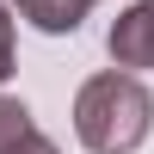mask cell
<instances>
[{
    "label": "cell",
    "instance_id": "obj_1",
    "mask_svg": "<svg viewBox=\"0 0 154 154\" xmlns=\"http://www.w3.org/2000/svg\"><path fill=\"white\" fill-rule=\"evenodd\" d=\"M154 130V99L136 74L105 68L74 93V136L93 154H136Z\"/></svg>",
    "mask_w": 154,
    "mask_h": 154
},
{
    "label": "cell",
    "instance_id": "obj_2",
    "mask_svg": "<svg viewBox=\"0 0 154 154\" xmlns=\"http://www.w3.org/2000/svg\"><path fill=\"white\" fill-rule=\"evenodd\" d=\"M111 62H117L123 74L136 68H154V0H136V6H123L117 19H111Z\"/></svg>",
    "mask_w": 154,
    "mask_h": 154
},
{
    "label": "cell",
    "instance_id": "obj_3",
    "mask_svg": "<svg viewBox=\"0 0 154 154\" xmlns=\"http://www.w3.org/2000/svg\"><path fill=\"white\" fill-rule=\"evenodd\" d=\"M12 6H19V19L37 25V31H49V37H74L93 0H12Z\"/></svg>",
    "mask_w": 154,
    "mask_h": 154
},
{
    "label": "cell",
    "instance_id": "obj_4",
    "mask_svg": "<svg viewBox=\"0 0 154 154\" xmlns=\"http://www.w3.org/2000/svg\"><path fill=\"white\" fill-rule=\"evenodd\" d=\"M31 130H37V123H31V111H25V99H6V93H0V154H12Z\"/></svg>",
    "mask_w": 154,
    "mask_h": 154
},
{
    "label": "cell",
    "instance_id": "obj_5",
    "mask_svg": "<svg viewBox=\"0 0 154 154\" xmlns=\"http://www.w3.org/2000/svg\"><path fill=\"white\" fill-rule=\"evenodd\" d=\"M12 74V6L0 0V80Z\"/></svg>",
    "mask_w": 154,
    "mask_h": 154
},
{
    "label": "cell",
    "instance_id": "obj_6",
    "mask_svg": "<svg viewBox=\"0 0 154 154\" xmlns=\"http://www.w3.org/2000/svg\"><path fill=\"white\" fill-rule=\"evenodd\" d=\"M12 154H62V148H56V142H49V136H37V130H31V136H25V142H19V148H12Z\"/></svg>",
    "mask_w": 154,
    "mask_h": 154
}]
</instances>
